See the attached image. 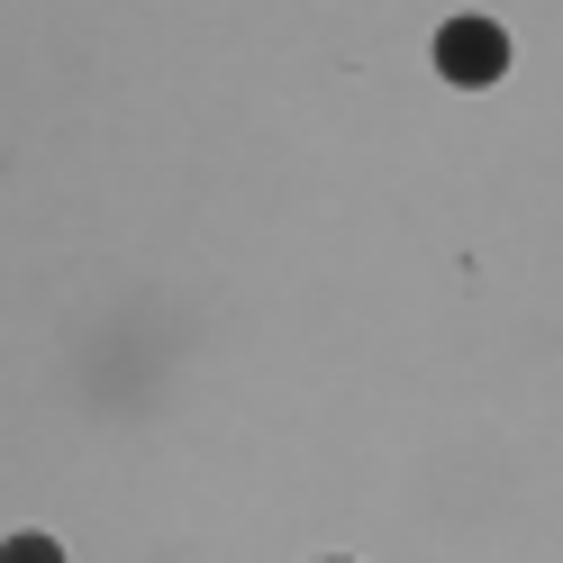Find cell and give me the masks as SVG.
<instances>
[{
    "mask_svg": "<svg viewBox=\"0 0 563 563\" xmlns=\"http://www.w3.org/2000/svg\"><path fill=\"white\" fill-rule=\"evenodd\" d=\"M336 563H345V554H336Z\"/></svg>",
    "mask_w": 563,
    "mask_h": 563,
    "instance_id": "3",
    "label": "cell"
},
{
    "mask_svg": "<svg viewBox=\"0 0 563 563\" xmlns=\"http://www.w3.org/2000/svg\"><path fill=\"white\" fill-rule=\"evenodd\" d=\"M437 74L454 91H490L509 74V37H500V19H445L437 27Z\"/></svg>",
    "mask_w": 563,
    "mask_h": 563,
    "instance_id": "1",
    "label": "cell"
},
{
    "mask_svg": "<svg viewBox=\"0 0 563 563\" xmlns=\"http://www.w3.org/2000/svg\"><path fill=\"white\" fill-rule=\"evenodd\" d=\"M0 563H64V545H55V537H10Z\"/></svg>",
    "mask_w": 563,
    "mask_h": 563,
    "instance_id": "2",
    "label": "cell"
}]
</instances>
